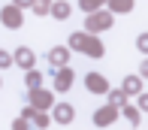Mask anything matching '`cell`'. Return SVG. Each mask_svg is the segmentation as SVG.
<instances>
[{"label": "cell", "instance_id": "6da1fadb", "mask_svg": "<svg viewBox=\"0 0 148 130\" xmlns=\"http://www.w3.org/2000/svg\"><path fill=\"white\" fill-rule=\"evenodd\" d=\"M88 88H91V91H106V85H103L100 76H88Z\"/></svg>", "mask_w": 148, "mask_h": 130}, {"label": "cell", "instance_id": "7a4b0ae2", "mask_svg": "<svg viewBox=\"0 0 148 130\" xmlns=\"http://www.w3.org/2000/svg\"><path fill=\"white\" fill-rule=\"evenodd\" d=\"M124 88H127V91H133V94H136V91H139V79H127V82H124Z\"/></svg>", "mask_w": 148, "mask_h": 130}, {"label": "cell", "instance_id": "3957f363", "mask_svg": "<svg viewBox=\"0 0 148 130\" xmlns=\"http://www.w3.org/2000/svg\"><path fill=\"white\" fill-rule=\"evenodd\" d=\"M142 106H145V109H148V94H145V97H142Z\"/></svg>", "mask_w": 148, "mask_h": 130}]
</instances>
